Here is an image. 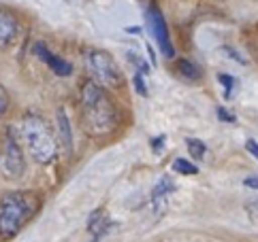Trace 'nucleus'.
I'll return each instance as SVG.
<instances>
[{
    "label": "nucleus",
    "mask_w": 258,
    "mask_h": 242,
    "mask_svg": "<svg viewBox=\"0 0 258 242\" xmlns=\"http://www.w3.org/2000/svg\"><path fill=\"white\" fill-rule=\"evenodd\" d=\"M135 89L139 91V94H141L143 98L150 96V94H147V85H145V72H143V70H137V72H135Z\"/></svg>",
    "instance_id": "obj_16"
},
{
    "label": "nucleus",
    "mask_w": 258,
    "mask_h": 242,
    "mask_svg": "<svg viewBox=\"0 0 258 242\" xmlns=\"http://www.w3.org/2000/svg\"><path fill=\"white\" fill-rule=\"evenodd\" d=\"M43 206L39 191L13 189L0 193V242H9L36 219Z\"/></svg>",
    "instance_id": "obj_3"
},
{
    "label": "nucleus",
    "mask_w": 258,
    "mask_h": 242,
    "mask_svg": "<svg viewBox=\"0 0 258 242\" xmlns=\"http://www.w3.org/2000/svg\"><path fill=\"white\" fill-rule=\"evenodd\" d=\"M84 64H86V70L90 72V79L96 81L98 85H103L107 89L124 87L122 70H119L111 53H107L103 49H88L84 53Z\"/></svg>",
    "instance_id": "obj_4"
},
{
    "label": "nucleus",
    "mask_w": 258,
    "mask_h": 242,
    "mask_svg": "<svg viewBox=\"0 0 258 242\" xmlns=\"http://www.w3.org/2000/svg\"><path fill=\"white\" fill-rule=\"evenodd\" d=\"M173 172L183 174V176H190V174H199V168L190 160H183V157H175L173 160Z\"/></svg>",
    "instance_id": "obj_10"
},
{
    "label": "nucleus",
    "mask_w": 258,
    "mask_h": 242,
    "mask_svg": "<svg viewBox=\"0 0 258 242\" xmlns=\"http://www.w3.org/2000/svg\"><path fill=\"white\" fill-rule=\"evenodd\" d=\"M177 70H179L186 79H199V77H201V70L197 68V64H192L190 60H179Z\"/></svg>",
    "instance_id": "obj_12"
},
{
    "label": "nucleus",
    "mask_w": 258,
    "mask_h": 242,
    "mask_svg": "<svg viewBox=\"0 0 258 242\" xmlns=\"http://www.w3.org/2000/svg\"><path fill=\"white\" fill-rule=\"evenodd\" d=\"M245 149H247V151H250L254 157H256V160H258V143L254 141V138H247V143H245Z\"/></svg>",
    "instance_id": "obj_19"
},
{
    "label": "nucleus",
    "mask_w": 258,
    "mask_h": 242,
    "mask_svg": "<svg viewBox=\"0 0 258 242\" xmlns=\"http://www.w3.org/2000/svg\"><path fill=\"white\" fill-rule=\"evenodd\" d=\"M186 147H188V153L195 157V160H203L205 153H207V145L203 143V141H199V138H188Z\"/></svg>",
    "instance_id": "obj_11"
},
{
    "label": "nucleus",
    "mask_w": 258,
    "mask_h": 242,
    "mask_svg": "<svg viewBox=\"0 0 258 242\" xmlns=\"http://www.w3.org/2000/svg\"><path fill=\"white\" fill-rule=\"evenodd\" d=\"M256 208H258V202H256Z\"/></svg>",
    "instance_id": "obj_21"
},
{
    "label": "nucleus",
    "mask_w": 258,
    "mask_h": 242,
    "mask_svg": "<svg viewBox=\"0 0 258 242\" xmlns=\"http://www.w3.org/2000/svg\"><path fill=\"white\" fill-rule=\"evenodd\" d=\"M0 172H3L9 181L20 179L26 170V162H24V147L17 138L13 128H7L3 134V143H0Z\"/></svg>",
    "instance_id": "obj_5"
},
{
    "label": "nucleus",
    "mask_w": 258,
    "mask_h": 242,
    "mask_svg": "<svg viewBox=\"0 0 258 242\" xmlns=\"http://www.w3.org/2000/svg\"><path fill=\"white\" fill-rule=\"evenodd\" d=\"M164 141H167V136H164V134H160L158 138H154V141H152V151H154V153H162Z\"/></svg>",
    "instance_id": "obj_18"
},
{
    "label": "nucleus",
    "mask_w": 258,
    "mask_h": 242,
    "mask_svg": "<svg viewBox=\"0 0 258 242\" xmlns=\"http://www.w3.org/2000/svg\"><path fill=\"white\" fill-rule=\"evenodd\" d=\"M218 81H220V85L224 87V96H226V98L233 96V85H235V79L230 77V74L220 72V74H218Z\"/></svg>",
    "instance_id": "obj_15"
},
{
    "label": "nucleus",
    "mask_w": 258,
    "mask_h": 242,
    "mask_svg": "<svg viewBox=\"0 0 258 242\" xmlns=\"http://www.w3.org/2000/svg\"><path fill=\"white\" fill-rule=\"evenodd\" d=\"M147 24H150L152 36L156 39V45L160 47L162 55H164V58H173L175 49H173V43H171V34H169L167 22H164V17H162L158 7H150V9H147Z\"/></svg>",
    "instance_id": "obj_6"
},
{
    "label": "nucleus",
    "mask_w": 258,
    "mask_h": 242,
    "mask_svg": "<svg viewBox=\"0 0 258 242\" xmlns=\"http://www.w3.org/2000/svg\"><path fill=\"white\" fill-rule=\"evenodd\" d=\"M11 113V96H9L7 87L0 83V119H5Z\"/></svg>",
    "instance_id": "obj_14"
},
{
    "label": "nucleus",
    "mask_w": 258,
    "mask_h": 242,
    "mask_svg": "<svg viewBox=\"0 0 258 242\" xmlns=\"http://www.w3.org/2000/svg\"><path fill=\"white\" fill-rule=\"evenodd\" d=\"M17 138L24 147L26 155L39 166H51L56 164L60 153V141L58 132L47 119L39 113H24L13 128Z\"/></svg>",
    "instance_id": "obj_2"
},
{
    "label": "nucleus",
    "mask_w": 258,
    "mask_h": 242,
    "mask_svg": "<svg viewBox=\"0 0 258 242\" xmlns=\"http://www.w3.org/2000/svg\"><path fill=\"white\" fill-rule=\"evenodd\" d=\"M34 53L39 55V58H41L45 64H47V66H49L53 72H56L58 77H69V74L73 72V66H71V64H69L67 60L58 58V55H53L47 47H45L43 43H36V45H34Z\"/></svg>",
    "instance_id": "obj_9"
},
{
    "label": "nucleus",
    "mask_w": 258,
    "mask_h": 242,
    "mask_svg": "<svg viewBox=\"0 0 258 242\" xmlns=\"http://www.w3.org/2000/svg\"><path fill=\"white\" fill-rule=\"evenodd\" d=\"M243 185L245 187H250V189H254V191H258V176H247V179L243 181Z\"/></svg>",
    "instance_id": "obj_20"
},
{
    "label": "nucleus",
    "mask_w": 258,
    "mask_h": 242,
    "mask_svg": "<svg viewBox=\"0 0 258 242\" xmlns=\"http://www.w3.org/2000/svg\"><path fill=\"white\" fill-rule=\"evenodd\" d=\"M175 189H177V185H175V181L167 174H162L160 179L156 181L154 189H152V208H154V212H158V217L164 215V210H167V195L173 193Z\"/></svg>",
    "instance_id": "obj_8"
},
{
    "label": "nucleus",
    "mask_w": 258,
    "mask_h": 242,
    "mask_svg": "<svg viewBox=\"0 0 258 242\" xmlns=\"http://www.w3.org/2000/svg\"><path fill=\"white\" fill-rule=\"evenodd\" d=\"M79 119L84 132L92 138H107L119 128V108L107 87L86 81L79 89Z\"/></svg>",
    "instance_id": "obj_1"
},
{
    "label": "nucleus",
    "mask_w": 258,
    "mask_h": 242,
    "mask_svg": "<svg viewBox=\"0 0 258 242\" xmlns=\"http://www.w3.org/2000/svg\"><path fill=\"white\" fill-rule=\"evenodd\" d=\"M22 24L17 15L11 13L9 9H0V49H9L20 41Z\"/></svg>",
    "instance_id": "obj_7"
},
{
    "label": "nucleus",
    "mask_w": 258,
    "mask_h": 242,
    "mask_svg": "<svg viewBox=\"0 0 258 242\" xmlns=\"http://www.w3.org/2000/svg\"><path fill=\"white\" fill-rule=\"evenodd\" d=\"M218 119L220 121H226V124H235V115L233 113H228V108H224V106H220L218 108Z\"/></svg>",
    "instance_id": "obj_17"
},
{
    "label": "nucleus",
    "mask_w": 258,
    "mask_h": 242,
    "mask_svg": "<svg viewBox=\"0 0 258 242\" xmlns=\"http://www.w3.org/2000/svg\"><path fill=\"white\" fill-rule=\"evenodd\" d=\"M58 124H60V134H62V141H64V145L67 147H71V143H73V136H71V130H69V119H67V115H64V110L60 108L58 110Z\"/></svg>",
    "instance_id": "obj_13"
}]
</instances>
